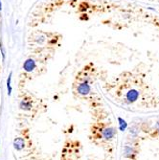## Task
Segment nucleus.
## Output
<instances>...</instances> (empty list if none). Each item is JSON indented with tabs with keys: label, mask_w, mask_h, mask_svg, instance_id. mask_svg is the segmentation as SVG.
Returning a JSON list of instances; mask_svg holds the SVG:
<instances>
[{
	"label": "nucleus",
	"mask_w": 159,
	"mask_h": 160,
	"mask_svg": "<svg viewBox=\"0 0 159 160\" xmlns=\"http://www.w3.org/2000/svg\"><path fill=\"white\" fill-rule=\"evenodd\" d=\"M0 51H1V55H2V58H3V61H5L6 59V51L4 49V46L1 42H0Z\"/></svg>",
	"instance_id": "9"
},
{
	"label": "nucleus",
	"mask_w": 159,
	"mask_h": 160,
	"mask_svg": "<svg viewBox=\"0 0 159 160\" xmlns=\"http://www.w3.org/2000/svg\"><path fill=\"white\" fill-rule=\"evenodd\" d=\"M139 97V92L136 89H131L126 94V99L128 103H133Z\"/></svg>",
	"instance_id": "5"
},
{
	"label": "nucleus",
	"mask_w": 159,
	"mask_h": 160,
	"mask_svg": "<svg viewBox=\"0 0 159 160\" xmlns=\"http://www.w3.org/2000/svg\"><path fill=\"white\" fill-rule=\"evenodd\" d=\"M12 145H13L14 150H17V151H18V152L24 150V148H25V146H26L25 140H24V138H22V137H17L16 139L13 140V144H12Z\"/></svg>",
	"instance_id": "3"
},
{
	"label": "nucleus",
	"mask_w": 159,
	"mask_h": 160,
	"mask_svg": "<svg viewBox=\"0 0 159 160\" xmlns=\"http://www.w3.org/2000/svg\"><path fill=\"white\" fill-rule=\"evenodd\" d=\"M32 102L30 100H27V99H23L20 101L19 103V108L21 110L24 111H28V110H31L32 109Z\"/></svg>",
	"instance_id": "6"
},
{
	"label": "nucleus",
	"mask_w": 159,
	"mask_h": 160,
	"mask_svg": "<svg viewBox=\"0 0 159 160\" xmlns=\"http://www.w3.org/2000/svg\"><path fill=\"white\" fill-rule=\"evenodd\" d=\"M2 10V3H1V0H0V11Z\"/></svg>",
	"instance_id": "11"
},
{
	"label": "nucleus",
	"mask_w": 159,
	"mask_h": 160,
	"mask_svg": "<svg viewBox=\"0 0 159 160\" xmlns=\"http://www.w3.org/2000/svg\"><path fill=\"white\" fill-rule=\"evenodd\" d=\"M12 72H11L8 79H7V90H8V95L11 96L12 94Z\"/></svg>",
	"instance_id": "7"
},
{
	"label": "nucleus",
	"mask_w": 159,
	"mask_h": 160,
	"mask_svg": "<svg viewBox=\"0 0 159 160\" xmlns=\"http://www.w3.org/2000/svg\"><path fill=\"white\" fill-rule=\"evenodd\" d=\"M23 70L27 73H32V72L35 71V69L37 68V62L34 59H27L24 62H23Z\"/></svg>",
	"instance_id": "2"
},
{
	"label": "nucleus",
	"mask_w": 159,
	"mask_h": 160,
	"mask_svg": "<svg viewBox=\"0 0 159 160\" xmlns=\"http://www.w3.org/2000/svg\"><path fill=\"white\" fill-rule=\"evenodd\" d=\"M36 41L37 43H38V44H42L43 42L45 41V37L44 36H39L36 38Z\"/></svg>",
	"instance_id": "10"
},
{
	"label": "nucleus",
	"mask_w": 159,
	"mask_h": 160,
	"mask_svg": "<svg viewBox=\"0 0 159 160\" xmlns=\"http://www.w3.org/2000/svg\"><path fill=\"white\" fill-rule=\"evenodd\" d=\"M118 122H119V129L121 132H125L127 127V123L126 122V120H124L123 118L119 117L118 118Z\"/></svg>",
	"instance_id": "8"
},
{
	"label": "nucleus",
	"mask_w": 159,
	"mask_h": 160,
	"mask_svg": "<svg viewBox=\"0 0 159 160\" xmlns=\"http://www.w3.org/2000/svg\"><path fill=\"white\" fill-rule=\"evenodd\" d=\"M115 133H116V130H115L114 128H106L103 132H102V134H103V137L106 139V140H111L114 136H115Z\"/></svg>",
	"instance_id": "4"
},
{
	"label": "nucleus",
	"mask_w": 159,
	"mask_h": 160,
	"mask_svg": "<svg viewBox=\"0 0 159 160\" xmlns=\"http://www.w3.org/2000/svg\"><path fill=\"white\" fill-rule=\"evenodd\" d=\"M77 91L81 96H87L91 91V86L89 84V78H85L83 81L78 85Z\"/></svg>",
	"instance_id": "1"
}]
</instances>
